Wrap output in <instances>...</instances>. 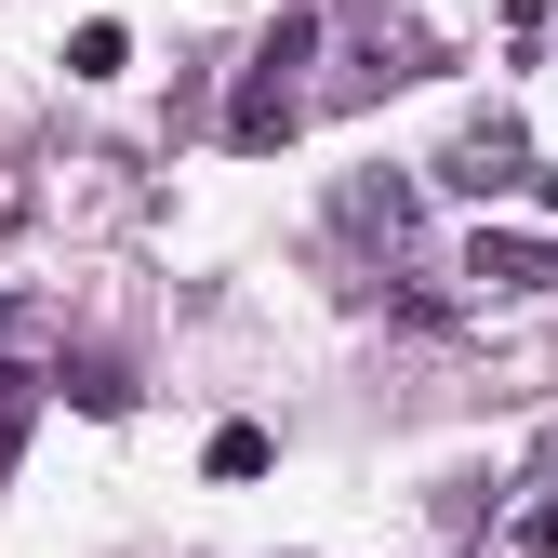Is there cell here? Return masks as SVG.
I'll return each mask as SVG.
<instances>
[{"mask_svg":"<svg viewBox=\"0 0 558 558\" xmlns=\"http://www.w3.org/2000/svg\"><path fill=\"white\" fill-rule=\"evenodd\" d=\"M293 66H306V27H279V40L253 53V81H240V107H227V147H279V133L306 120V94H293Z\"/></svg>","mask_w":558,"mask_h":558,"instance_id":"1","label":"cell"},{"mask_svg":"<svg viewBox=\"0 0 558 558\" xmlns=\"http://www.w3.org/2000/svg\"><path fill=\"white\" fill-rule=\"evenodd\" d=\"M465 279H493V293H532L545 253H532V240H478V253H465Z\"/></svg>","mask_w":558,"mask_h":558,"instance_id":"4","label":"cell"},{"mask_svg":"<svg viewBox=\"0 0 558 558\" xmlns=\"http://www.w3.org/2000/svg\"><path fill=\"white\" fill-rule=\"evenodd\" d=\"M27 399H40V373L0 360V465H14V439H27Z\"/></svg>","mask_w":558,"mask_h":558,"instance_id":"6","label":"cell"},{"mask_svg":"<svg viewBox=\"0 0 558 558\" xmlns=\"http://www.w3.org/2000/svg\"><path fill=\"white\" fill-rule=\"evenodd\" d=\"M519 173H532V160H519V120H478V133H465V147L439 160V186H465V199H506Z\"/></svg>","mask_w":558,"mask_h":558,"instance_id":"2","label":"cell"},{"mask_svg":"<svg viewBox=\"0 0 558 558\" xmlns=\"http://www.w3.org/2000/svg\"><path fill=\"white\" fill-rule=\"evenodd\" d=\"M532 14H558V0H506V27H532Z\"/></svg>","mask_w":558,"mask_h":558,"instance_id":"7","label":"cell"},{"mask_svg":"<svg viewBox=\"0 0 558 558\" xmlns=\"http://www.w3.org/2000/svg\"><path fill=\"white\" fill-rule=\"evenodd\" d=\"M199 465H214V478H266L279 439H266V426H214V452H199Z\"/></svg>","mask_w":558,"mask_h":558,"instance_id":"5","label":"cell"},{"mask_svg":"<svg viewBox=\"0 0 558 558\" xmlns=\"http://www.w3.org/2000/svg\"><path fill=\"white\" fill-rule=\"evenodd\" d=\"M120 66H133V27H107V14L66 40V81H120Z\"/></svg>","mask_w":558,"mask_h":558,"instance_id":"3","label":"cell"}]
</instances>
